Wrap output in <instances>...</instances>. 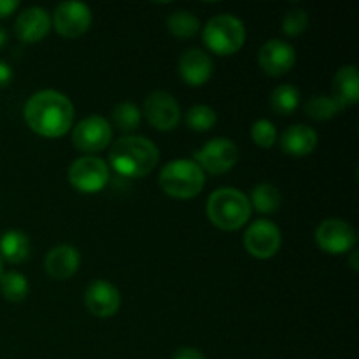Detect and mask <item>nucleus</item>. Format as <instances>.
I'll list each match as a JSON object with an SVG mask.
<instances>
[{
	"mask_svg": "<svg viewBox=\"0 0 359 359\" xmlns=\"http://www.w3.org/2000/svg\"><path fill=\"white\" fill-rule=\"evenodd\" d=\"M109 181V168L102 158L88 154L70 165L69 182L81 193H97L105 188Z\"/></svg>",
	"mask_w": 359,
	"mask_h": 359,
	"instance_id": "nucleus-7",
	"label": "nucleus"
},
{
	"mask_svg": "<svg viewBox=\"0 0 359 359\" xmlns=\"http://www.w3.org/2000/svg\"><path fill=\"white\" fill-rule=\"evenodd\" d=\"M84 304L90 314L97 318H111L121 307V293L109 280L98 279L88 286L84 293Z\"/></svg>",
	"mask_w": 359,
	"mask_h": 359,
	"instance_id": "nucleus-14",
	"label": "nucleus"
},
{
	"mask_svg": "<svg viewBox=\"0 0 359 359\" xmlns=\"http://www.w3.org/2000/svg\"><path fill=\"white\" fill-rule=\"evenodd\" d=\"M93 14L83 2H62L53 14L55 30L65 39H77L86 34Z\"/></svg>",
	"mask_w": 359,
	"mask_h": 359,
	"instance_id": "nucleus-10",
	"label": "nucleus"
},
{
	"mask_svg": "<svg viewBox=\"0 0 359 359\" xmlns=\"http://www.w3.org/2000/svg\"><path fill=\"white\" fill-rule=\"evenodd\" d=\"M167 28L174 37L177 39H189L198 34L200 21L198 18L188 11H175L168 16Z\"/></svg>",
	"mask_w": 359,
	"mask_h": 359,
	"instance_id": "nucleus-23",
	"label": "nucleus"
},
{
	"mask_svg": "<svg viewBox=\"0 0 359 359\" xmlns=\"http://www.w3.org/2000/svg\"><path fill=\"white\" fill-rule=\"evenodd\" d=\"M28 280L20 272H6L0 276V291L7 302H23L28 294Z\"/></svg>",
	"mask_w": 359,
	"mask_h": 359,
	"instance_id": "nucleus-24",
	"label": "nucleus"
},
{
	"mask_svg": "<svg viewBox=\"0 0 359 359\" xmlns=\"http://www.w3.org/2000/svg\"><path fill=\"white\" fill-rule=\"evenodd\" d=\"M160 160V151L149 139L140 135L121 137L109 151V165L125 177L151 174Z\"/></svg>",
	"mask_w": 359,
	"mask_h": 359,
	"instance_id": "nucleus-2",
	"label": "nucleus"
},
{
	"mask_svg": "<svg viewBox=\"0 0 359 359\" xmlns=\"http://www.w3.org/2000/svg\"><path fill=\"white\" fill-rule=\"evenodd\" d=\"M251 137L256 146L263 147V149H270L277 140V130L269 119H258L251 126Z\"/></svg>",
	"mask_w": 359,
	"mask_h": 359,
	"instance_id": "nucleus-28",
	"label": "nucleus"
},
{
	"mask_svg": "<svg viewBox=\"0 0 359 359\" xmlns=\"http://www.w3.org/2000/svg\"><path fill=\"white\" fill-rule=\"evenodd\" d=\"M297 60V53L290 42L280 39H270L262 46L258 53V63L265 74L272 77H280L290 72Z\"/></svg>",
	"mask_w": 359,
	"mask_h": 359,
	"instance_id": "nucleus-13",
	"label": "nucleus"
},
{
	"mask_svg": "<svg viewBox=\"0 0 359 359\" xmlns=\"http://www.w3.org/2000/svg\"><path fill=\"white\" fill-rule=\"evenodd\" d=\"M280 149L293 158L309 156L318 147V132L307 125H293L284 130L280 137Z\"/></svg>",
	"mask_w": 359,
	"mask_h": 359,
	"instance_id": "nucleus-18",
	"label": "nucleus"
},
{
	"mask_svg": "<svg viewBox=\"0 0 359 359\" xmlns=\"http://www.w3.org/2000/svg\"><path fill=\"white\" fill-rule=\"evenodd\" d=\"M238 160V147L233 140L226 137H217L209 140L205 146L200 147L193 153V161L202 168L203 172H209L212 175L226 174L228 170L235 167Z\"/></svg>",
	"mask_w": 359,
	"mask_h": 359,
	"instance_id": "nucleus-6",
	"label": "nucleus"
},
{
	"mask_svg": "<svg viewBox=\"0 0 359 359\" xmlns=\"http://www.w3.org/2000/svg\"><path fill=\"white\" fill-rule=\"evenodd\" d=\"M51 28V16L42 7H28L18 16L14 23V34L25 44L42 41Z\"/></svg>",
	"mask_w": 359,
	"mask_h": 359,
	"instance_id": "nucleus-15",
	"label": "nucleus"
},
{
	"mask_svg": "<svg viewBox=\"0 0 359 359\" xmlns=\"http://www.w3.org/2000/svg\"><path fill=\"white\" fill-rule=\"evenodd\" d=\"M251 207H255L258 212L262 214H272L279 209L280 205V193L270 182H259L255 186L251 193V200H249Z\"/></svg>",
	"mask_w": 359,
	"mask_h": 359,
	"instance_id": "nucleus-21",
	"label": "nucleus"
},
{
	"mask_svg": "<svg viewBox=\"0 0 359 359\" xmlns=\"http://www.w3.org/2000/svg\"><path fill=\"white\" fill-rule=\"evenodd\" d=\"M144 112L151 125L161 132H168L177 126L181 118V109L177 100L167 91H153L146 97Z\"/></svg>",
	"mask_w": 359,
	"mask_h": 359,
	"instance_id": "nucleus-12",
	"label": "nucleus"
},
{
	"mask_svg": "<svg viewBox=\"0 0 359 359\" xmlns=\"http://www.w3.org/2000/svg\"><path fill=\"white\" fill-rule=\"evenodd\" d=\"M13 81V69L0 60V88H6Z\"/></svg>",
	"mask_w": 359,
	"mask_h": 359,
	"instance_id": "nucleus-32",
	"label": "nucleus"
},
{
	"mask_svg": "<svg viewBox=\"0 0 359 359\" xmlns=\"http://www.w3.org/2000/svg\"><path fill=\"white\" fill-rule=\"evenodd\" d=\"M140 109L137 107L132 102H121L114 107L112 111V119H114V125L118 126L121 132H133V130L139 128L140 125Z\"/></svg>",
	"mask_w": 359,
	"mask_h": 359,
	"instance_id": "nucleus-26",
	"label": "nucleus"
},
{
	"mask_svg": "<svg viewBox=\"0 0 359 359\" xmlns=\"http://www.w3.org/2000/svg\"><path fill=\"white\" fill-rule=\"evenodd\" d=\"M270 105L280 116L293 114L300 105V91L293 84H280L270 95Z\"/></svg>",
	"mask_w": 359,
	"mask_h": 359,
	"instance_id": "nucleus-22",
	"label": "nucleus"
},
{
	"mask_svg": "<svg viewBox=\"0 0 359 359\" xmlns=\"http://www.w3.org/2000/svg\"><path fill=\"white\" fill-rule=\"evenodd\" d=\"M251 212L252 207L249 198L235 188L216 189L207 200V216L219 230H241L249 221Z\"/></svg>",
	"mask_w": 359,
	"mask_h": 359,
	"instance_id": "nucleus-3",
	"label": "nucleus"
},
{
	"mask_svg": "<svg viewBox=\"0 0 359 359\" xmlns=\"http://www.w3.org/2000/svg\"><path fill=\"white\" fill-rule=\"evenodd\" d=\"M4 273V262H2V258H0V276H2Z\"/></svg>",
	"mask_w": 359,
	"mask_h": 359,
	"instance_id": "nucleus-34",
	"label": "nucleus"
},
{
	"mask_svg": "<svg viewBox=\"0 0 359 359\" xmlns=\"http://www.w3.org/2000/svg\"><path fill=\"white\" fill-rule=\"evenodd\" d=\"M212 69L214 65L210 56L205 51L196 48H191L182 53L177 63L179 76L189 86H202V84H205L210 79V76H212Z\"/></svg>",
	"mask_w": 359,
	"mask_h": 359,
	"instance_id": "nucleus-16",
	"label": "nucleus"
},
{
	"mask_svg": "<svg viewBox=\"0 0 359 359\" xmlns=\"http://www.w3.org/2000/svg\"><path fill=\"white\" fill-rule=\"evenodd\" d=\"M6 41H7V32H6V28L0 27V48H4V46H6Z\"/></svg>",
	"mask_w": 359,
	"mask_h": 359,
	"instance_id": "nucleus-33",
	"label": "nucleus"
},
{
	"mask_svg": "<svg viewBox=\"0 0 359 359\" xmlns=\"http://www.w3.org/2000/svg\"><path fill=\"white\" fill-rule=\"evenodd\" d=\"M205 186V172L193 160H174L160 172V188L177 200L195 198Z\"/></svg>",
	"mask_w": 359,
	"mask_h": 359,
	"instance_id": "nucleus-4",
	"label": "nucleus"
},
{
	"mask_svg": "<svg viewBox=\"0 0 359 359\" xmlns=\"http://www.w3.org/2000/svg\"><path fill=\"white\" fill-rule=\"evenodd\" d=\"M28 256H30V241L23 231L9 230L0 237V258L18 265L27 262Z\"/></svg>",
	"mask_w": 359,
	"mask_h": 359,
	"instance_id": "nucleus-20",
	"label": "nucleus"
},
{
	"mask_svg": "<svg viewBox=\"0 0 359 359\" xmlns=\"http://www.w3.org/2000/svg\"><path fill=\"white\" fill-rule=\"evenodd\" d=\"M280 230L269 219L255 221L245 230L244 248L251 256L258 259H269L280 249Z\"/></svg>",
	"mask_w": 359,
	"mask_h": 359,
	"instance_id": "nucleus-11",
	"label": "nucleus"
},
{
	"mask_svg": "<svg viewBox=\"0 0 359 359\" xmlns=\"http://www.w3.org/2000/svg\"><path fill=\"white\" fill-rule=\"evenodd\" d=\"M20 7L18 0H0V20L11 16Z\"/></svg>",
	"mask_w": 359,
	"mask_h": 359,
	"instance_id": "nucleus-31",
	"label": "nucleus"
},
{
	"mask_svg": "<svg viewBox=\"0 0 359 359\" xmlns=\"http://www.w3.org/2000/svg\"><path fill=\"white\" fill-rule=\"evenodd\" d=\"M340 111H342V107L328 95L311 97L305 102V112H307L309 118L316 119V121H328V119L335 118Z\"/></svg>",
	"mask_w": 359,
	"mask_h": 359,
	"instance_id": "nucleus-25",
	"label": "nucleus"
},
{
	"mask_svg": "<svg viewBox=\"0 0 359 359\" xmlns=\"http://www.w3.org/2000/svg\"><path fill=\"white\" fill-rule=\"evenodd\" d=\"M23 116L32 132L46 139H58L72 126L74 105L60 91L42 90L28 98Z\"/></svg>",
	"mask_w": 359,
	"mask_h": 359,
	"instance_id": "nucleus-1",
	"label": "nucleus"
},
{
	"mask_svg": "<svg viewBox=\"0 0 359 359\" xmlns=\"http://www.w3.org/2000/svg\"><path fill=\"white\" fill-rule=\"evenodd\" d=\"M81 265V255L72 245H56L44 259L46 272L51 279L65 280L77 272Z\"/></svg>",
	"mask_w": 359,
	"mask_h": 359,
	"instance_id": "nucleus-17",
	"label": "nucleus"
},
{
	"mask_svg": "<svg viewBox=\"0 0 359 359\" xmlns=\"http://www.w3.org/2000/svg\"><path fill=\"white\" fill-rule=\"evenodd\" d=\"M309 27V14L304 9H291L284 16L283 32L290 37H298L304 34Z\"/></svg>",
	"mask_w": 359,
	"mask_h": 359,
	"instance_id": "nucleus-29",
	"label": "nucleus"
},
{
	"mask_svg": "<svg viewBox=\"0 0 359 359\" xmlns=\"http://www.w3.org/2000/svg\"><path fill=\"white\" fill-rule=\"evenodd\" d=\"M316 242L328 255H344L356 245V231L347 221L332 217L316 228Z\"/></svg>",
	"mask_w": 359,
	"mask_h": 359,
	"instance_id": "nucleus-9",
	"label": "nucleus"
},
{
	"mask_svg": "<svg viewBox=\"0 0 359 359\" xmlns=\"http://www.w3.org/2000/svg\"><path fill=\"white\" fill-rule=\"evenodd\" d=\"M172 359H205V356L195 347H181L175 351Z\"/></svg>",
	"mask_w": 359,
	"mask_h": 359,
	"instance_id": "nucleus-30",
	"label": "nucleus"
},
{
	"mask_svg": "<svg viewBox=\"0 0 359 359\" xmlns=\"http://www.w3.org/2000/svg\"><path fill=\"white\" fill-rule=\"evenodd\" d=\"M203 42L216 55H233L245 42L244 23L233 14H217L203 28Z\"/></svg>",
	"mask_w": 359,
	"mask_h": 359,
	"instance_id": "nucleus-5",
	"label": "nucleus"
},
{
	"mask_svg": "<svg viewBox=\"0 0 359 359\" xmlns=\"http://www.w3.org/2000/svg\"><path fill=\"white\" fill-rule=\"evenodd\" d=\"M333 100L340 107H349L359 100V76L354 65H346L333 77Z\"/></svg>",
	"mask_w": 359,
	"mask_h": 359,
	"instance_id": "nucleus-19",
	"label": "nucleus"
},
{
	"mask_svg": "<svg viewBox=\"0 0 359 359\" xmlns=\"http://www.w3.org/2000/svg\"><path fill=\"white\" fill-rule=\"evenodd\" d=\"M217 121V114L209 105H193L186 112V125L195 132H209Z\"/></svg>",
	"mask_w": 359,
	"mask_h": 359,
	"instance_id": "nucleus-27",
	"label": "nucleus"
},
{
	"mask_svg": "<svg viewBox=\"0 0 359 359\" xmlns=\"http://www.w3.org/2000/svg\"><path fill=\"white\" fill-rule=\"evenodd\" d=\"M112 139V128L102 116H88L81 119L72 132V142L83 153H98L105 149Z\"/></svg>",
	"mask_w": 359,
	"mask_h": 359,
	"instance_id": "nucleus-8",
	"label": "nucleus"
}]
</instances>
